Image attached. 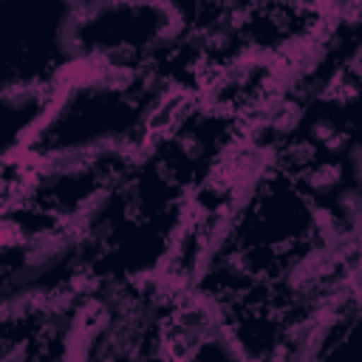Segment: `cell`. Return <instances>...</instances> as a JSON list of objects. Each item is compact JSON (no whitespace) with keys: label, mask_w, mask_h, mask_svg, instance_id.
<instances>
[{"label":"cell","mask_w":362,"mask_h":362,"mask_svg":"<svg viewBox=\"0 0 362 362\" xmlns=\"http://www.w3.org/2000/svg\"><path fill=\"white\" fill-rule=\"evenodd\" d=\"M339 178H342V167L339 164H320L305 175V184L314 192H328V189H334L339 184Z\"/></svg>","instance_id":"obj_1"}]
</instances>
